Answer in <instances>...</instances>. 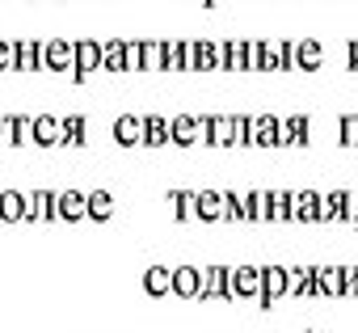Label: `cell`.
<instances>
[{
  "mask_svg": "<svg viewBox=\"0 0 358 333\" xmlns=\"http://www.w3.org/2000/svg\"><path fill=\"white\" fill-rule=\"evenodd\" d=\"M101 68V43L97 38H80V43H72V80L76 85H85V76H93Z\"/></svg>",
  "mask_w": 358,
  "mask_h": 333,
  "instance_id": "cell-1",
  "label": "cell"
},
{
  "mask_svg": "<svg viewBox=\"0 0 358 333\" xmlns=\"http://www.w3.org/2000/svg\"><path fill=\"white\" fill-rule=\"evenodd\" d=\"M203 143H211V148H236V114H211V118H203Z\"/></svg>",
  "mask_w": 358,
  "mask_h": 333,
  "instance_id": "cell-2",
  "label": "cell"
},
{
  "mask_svg": "<svg viewBox=\"0 0 358 333\" xmlns=\"http://www.w3.org/2000/svg\"><path fill=\"white\" fill-rule=\"evenodd\" d=\"M257 274H262V287H257V304L270 312V304L287 295V266H262Z\"/></svg>",
  "mask_w": 358,
  "mask_h": 333,
  "instance_id": "cell-3",
  "label": "cell"
},
{
  "mask_svg": "<svg viewBox=\"0 0 358 333\" xmlns=\"http://www.w3.org/2000/svg\"><path fill=\"white\" fill-rule=\"evenodd\" d=\"M38 64L43 72H72V43L68 38H51L38 47Z\"/></svg>",
  "mask_w": 358,
  "mask_h": 333,
  "instance_id": "cell-4",
  "label": "cell"
},
{
  "mask_svg": "<svg viewBox=\"0 0 358 333\" xmlns=\"http://www.w3.org/2000/svg\"><path fill=\"white\" fill-rule=\"evenodd\" d=\"M199 299H203V304H211V299H224V304H232L228 266H207V270H203V287H199Z\"/></svg>",
  "mask_w": 358,
  "mask_h": 333,
  "instance_id": "cell-5",
  "label": "cell"
},
{
  "mask_svg": "<svg viewBox=\"0 0 358 333\" xmlns=\"http://www.w3.org/2000/svg\"><path fill=\"white\" fill-rule=\"evenodd\" d=\"M228 287H232V304L236 299H257V287H262L257 266H228Z\"/></svg>",
  "mask_w": 358,
  "mask_h": 333,
  "instance_id": "cell-6",
  "label": "cell"
},
{
  "mask_svg": "<svg viewBox=\"0 0 358 333\" xmlns=\"http://www.w3.org/2000/svg\"><path fill=\"white\" fill-rule=\"evenodd\" d=\"M199 139H203V118L199 114H177V118H169V143L190 148Z\"/></svg>",
  "mask_w": 358,
  "mask_h": 333,
  "instance_id": "cell-7",
  "label": "cell"
},
{
  "mask_svg": "<svg viewBox=\"0 0 358 333\" xmlns=\"http://www.w3.org/2000/svg\"><path fill=\"white\" fill-rule=\"evenodd\" d=\"M30 143H38V148H59V143H64V127H59V118H55V114H38V118H30Z\"/></svg>",
  "mask_w": 358,
  "mask_h": 333,
  "instance_id": "cell-8",
  "label": "cell"
},
{
  "mask_svg": "<svg viewBox=\"0 0 358 333\" xmlns=\"http://www.w3.org/2000/svg\"><path fill=\"white\" fill-rule=\"evenodd\" d=\"M278 127H282V118H274V114L249 118V148H278Z\"/></svg>",
  "mask_w": 358,
  "mask_h": 333,
  "instance_id": "cell-9",
  "label": "cell"
},
{
  "mask_svg": "<svg viewBox=\"0 0 358 333\" xmlns=\"http://www.w3.org/2000/svg\"><path fill=\"white\" fill-rule=\"evenodd\" d=\"M0 143H9V148L30 143V114H5L0 118Z\"/></svg>",
  "mask_w": 358,
  "mask_h": 333,
  "instance_id": "cell-10",
  "label": "cell"
},
{
  "mask_svg": "<svg viewBox=\"0 0 358 333\" xmlns=\"http://www.w3.org/2000/svg\"><path fill=\"white\" fill-rule=\"evenodd\" d=\"M316 207H320V194H316V190L287 194V211H291V220H299V224H316Z\"/></svg>",
  "mask_w": 358,
  "mask_h": 333,
  "instance_id": "cell-11",
  "label": "cell"
},
{
  "mask_svg": "<svg viewBox=\"0 0 358 333\" xmlns=\"http://www.w3.org/2000/svg\"><path fill=\"white\" fill-rule=\"evenodd\" d=\"M38 38H17L13 43V72H43V64H38Z\"/></svg>",
  "mask_w": 358,
  "mask_h": 333,
  "instance_id": "cell-12",
  "label": "cell"
},
{
  "mask_svg": "<svg viewBox=\"0 0 358 333\" xmlns=\"http://www.w3.org/2000/svg\"><path fill=\"white\" fill-rule=\"evenodd\" d=\"M220 68V43H190V72H215Z\"/></svg>",
  "mask_w": 358,
  "mask_h": 333,
  "instance_id": "cell-13",
  "label": "cell"
},
{
  "mask_svg": "<svg viewBox=\"0 0 358 333\" xmlns=\"http://www.w3.org/2000/svg\"><path fill=\"white\" fill-rule=\"evenodd\" d=\"M199 287H203V270H194V266H177L173 270V295L199 299Z\"/></svg>",
  "mask_w": 358,
  "mask_h": 333,
  "instance_id": "cell-14",
  "label": "cell"
},
{
  "mask_svg": "<svg viewBox=\"0 0 358 333\" xmlns=\"http://www.w3.org/2000/svg\"><path fill=\"white\" fill-rule=\"evenodd\" d=\"M26 207H30V194H22V190H0V220H5V224H22L26 220Z\"/></svg>",
  "mask_w": 358,
  "mask_h": 333,
  "instance_id": "cell-15",
  "label": "cell"
},
{
  "mask_svg": "<svg viewBox=\"0 0 358 333\" xmlns=\"http://www.w3.org/2000/svg\"><path fill=\"white\" fill-rule=\"evenodd\" d=\"M114 139H118L122 148L143 143V118H139V114H118V118H114Z\"/></svg>",
  "mask_w": 358,
  "mask_h": 333,
  "instance_id": "cell-16",
  "label": "cell"
},
{
  "mask_svg": "<svg viewBox=\"0 0 358 333\" xmlns=\"http://www.w3.org/2000/svg\"><path fill=\"white\" fill-rule=\"evenodd\" d=\"M316 220H350V190H333V194H320Z\"/></svg>",
  "mask_w": 358,
  "mask_h": 333,
  "instance_id": "cell-17",
  "label": "cell"
},
{
  "mask_svg": "<svg viewBox=\"0 0 358 333\" xmlns=\"http://www.w3.org/2000/svg\"><path fill=\"white\" fill-rule=\"evenodd\" d=\"M55 220H64V224L85 220V194H80V190H64V194H55Z\"/></svg>",
  "mask_w": 358,
  "mask_h": 333,
  "instance_id": "cell-18",
  "label": "cell"
},
{
  "mask_svg": "<svg viewBox=\"0 0 358 333\" xmlns=\"http://www.w3.org/2000/svg\"><path fill=\"white\" fill-rule=\"evenodd\" d=\"M287 295H316V266H291L287 270Z\"/></svg>",
  "mask_w": 358,
  "mask_h": 333,
  "instance_id": "cell-19",
  "label": "cell"
},
{
  "mask_svg": "<svg viewBox=\"0 0 358 333\" xmlns=\"http://www.w3.org/2000/svg\"><path fill=\"white\" fill-rule=\"evenodd\" d=\"M316 295H345V266H316Z\"/></svg>",
  "mask_w": 358,
  "mask_h": 333,
  "instance_id": "cell-20",
  "label": "cell"
},
{
  "mask_svg": "<svg viewBox=\"0 0 358 333\" xmlns=\"http://www.w3.org/2000/svg\"><path fill=\"white\" fill-rule=\"evenodd\" d=\"M143 291H148L152 299L173 295V270H169V266H148V270H143Z\"/></svg>",
  "mask_w": 358,
  "mask_h": 333,
  "instance_id": "cell-21",
  "label": "cell"
},
{
  "mask_svg": "<svg viewBox=\"0 0 358 333\" xmlns=\"http://www.w3.org/2000/svg\"><path fill=\"white\" fill-rule=\"evenodd\" d=\"M26 220H30V224L55 220V194H51V190H34V194H30V207H26Z\"/></svg>",
  "mask_w": 358,
  "mask_h": 333,
  "instance_id": "cell-22",
  "label": "cell"
},
{
  "mask_svg": "<svg viewBox=\"0 0 358 333\" xmlns=\"http://www.w3.org/2000/svg\"><path fill=\"white\" fill-rule=\"evenodd\" d=\"M139 72H164V43L160 38L139 43Z\"/></svg>",
  "mask_w": 358,
  "mask_h": 333,
  "instance_id": "cell-23",
  "label": "cell"
},
{
  "mask_svg": "<svg viewBox=\"0 0 358 333\" xmlns=\"http://www.w3.org/2000/svg\"><path fill=\"white\" fill-rule=\"evenodd\" d=\"M324 64V51H320V43L316 38H299L295 43V68H303V72H316Z\"/></svg>",
  "mask_w": 358,
  "mask_h": 333,
  "instance_id": "cell-24",
  "label": "cell"
},
{
  "mask_svg": "<svg viewBox=\"0 0 358 333\" xmlns=\"http://www.w3.org/2000/svg\"><path fill=\"white\" fill-rule=\"evenodd\" d=\"M194 211H199V220H207V224L224 220V199H220V190H199V194H194Z\"/></svg>",
  "mask_w": 358,
  "mask_h": 333,
  "instance_id": "cell-25",
  "label": "cell"
},
{
  "mask_svg": "<svg viewBox=\"0 0 358 333\" xmlns=\"http://www.w3.org/2000/svg\"><path fill=\"white\" fill-rule=\"evenodd\" d=\"M143 143L148 148H164L169 143V118L164 114H143Z\"/></svg>",
  "mask_w": 358,
  "mask_h": 333,
  "instance_id": "cell-26",
  "label": "cell"
},
{
  "mask_svg": "<svg viewBox=\"0 0 358 333\" xmlns=\"http://www.w3.org/2000/svg\"><path fill=\"white\" fill-rule=\"evenodd\" d=\"M85 215H89V220H97V224H106V220L114 215V194H106V190L85 194Z\"/></svg>",
  "mask_w": 358,
  "mask_h": 333,
  "instance_id": "cell-27",
  "label": "cell"
},
{
  "mask_svg": "<svg viewBox=\"0 0 358 333\" xmlns=\"http://www.w3.org/2000/svg\"><path fill=\"white\" fill-rule=\"evenodd\" d=\"M164 72H190V43H164Z\"/></svg>",
  "mask_w": 358,
  "mask_h": 333,
  "instance_id": "cell-28",
  "label": "cell"
},
{
  "mask_svg": "<svg viewBox=\"0 0 358 333\" xmlns=\"http://www.w3.org/2000/svg\"><path fill=\"white\" fill-rule=\"evenodd\" d=\"M220 68H224V72H245V43H241V38L220 43Z\"/></svg>",
  "mask_w": 358,
  "mask_h": 333,
  "instance_id": "cell-29",
  "label": "cell"
},
{
  "mask_svg": "<svg viewBox=\"0 0 358 333\" xmlns=\"http://www.w3.org/2000/svg\"><path fill=\"white\" fill-rule=\"evenodd\" d=\"M169 207H173V215L177 220H199V211H194V190H169Z\"/></svg>",
  "mask_w": 358,
  "mask_h": 333,
  "instance_id": "cell-30",
  "label": "cell"
},
{
  "mask_svg": "<svg viewBox=\"0 0 358 333\" xmlns=\"http://www.w3.org/2000/svg\"><path fill=\"white\" fill-rule=\"evenodd\" d=\"M59 127H64V143L59 148H80L85 143V114H68V118H59Z\"/></svg>",
  "mask_w": 358,
  "mask_h": 333,
  "instance_id": "cell-31",
  "label": "cell"
},
{
  "mask_svg": "<svg viewBox=\"0 0 358 333\" xmlns=\"http://www.w3.org/2000/svg\"><path fill=\"white\" fill-rule=\"evenodd\" d=\"M122 43H127V38L101 43V68H106V72H122Z\"/></svg>",
  "mask_w": 358,
  "mask_h": 333,
  "instance_id": "cell-32",
  "label": "cell"
},
{
  "mask_svg": "<svg viewBox=\"0 0 358 333\" xmlns=\"http://www.w3.org/2000/svg\"><path fill=\"white\" fill-rule=\"evenodd\" d=\"M270 215V190H253L245 199V220H266Z\"/></svg>",
  "mask_w": 358,
  "mask_h": 333,
  "instance_id": "cell-33",
  "label": "cell"
},
{
  "mask_svg": "<svg viewBox=\"0 0 358 333\" xmlns=\"http://www.w3.org/2000/svg\"><path fill=\"white\" fill-rule=\"evenodd\" d=\"M262 72H282V43H262Z\"/></svg>",
  "mask_w": 358,
  "mask_h": 333,
  "instance_id": "cell-34",
  "label": "cell"
},
{
  "mask_svg": "<svg viewBox=\"0 0 358 333\" xmlns=\"http://www.w3.org/2000/svg\"><path fill=\"white\" fill-rule=\"evenodd\" d=\"M220 199H224V220H245V199L241 194H232V190H220Z\"/></svg>",
  "mask_w": 358,
  "mask_h": 333,
  "instance_id": "cell-35",
  "label": "cell"
},
{
  "mask_svg": "<svg viewBox=\"0 0 358 333\" xmlns=\"http://www.w3.org/2000/svg\"><path fill=\"white\" fill-rule=\"evenodd\" d=\"M337 139H341L345 148H358V114H345V118L337 122Z\"/></svg>",
  "mask_w": 358,
  "mask_h": 333,
  "instance_id": "cell-36",
  "label": "cell"
},
{
  "mask_svg": "<svg viewBox=\"0 0 358 333\" xmlns=\"http://www.w3.org/2000/svg\"><path fill=\"white\" fill-rule=\"evenodd\" d=\"M266 220H274V224L291 220V211H287V190H270V215H266Z\"/></svg>",
  "mask_w": 358,
  "mask_h": 333,
  "instance_id": "cell-37",
  "label": "cell"
},
{
  "mask_svg": "<svg viewBox=\"0 0 358 333\" xmlns=\"http://www.w3.org/2000/svg\"><path fill=\"white\" fill-rule=\"evenodd\" d=\"M122 72H139V38L122 43Z\"/></svg>",
  "mask_w": 358,
  "mask_h": 333,
  "instance_id": "cell-38",
  "label": "cell"
},
{
  "mask_svg": "<svg viewBox=\"0 0 358 333\" xmlns=\"http://www.w3.org/2000/svg\"><path fill=\"white\" fill-rule=\"evenodd\" d=\"M245 68H249V72H262V43H257V38L245 43Z\"/></svg>",
  "mask_w": 358,
  "mask_h": 333,
  "instance_id": "cell-39",
  "label": "cell"
},
{
  "mask_svg": "<svg viewBox=\"0 0 358 333\" xmlns=\"http://www.w3.org/2000/svg\"><path fill=\"white\" fill-rule=\"evenodd\" d=\"M0 72H13V43L0 38Z\"/></svg>",
  "mask_w": 358,
  "mask_h": 333,
  "instance_id": "cell-40",
  "label": "cell"
},
{
  "mask_svg": "<svg viewBox=\"0 0 358 333\" xmlns=\"http://www.w3.org/2000/svg\"><path fill=\"white\" fill-rule=\"evenodd\" d=\"M350 72H358V38L350 43Z\"/></svg>",
  "mask_w": 358,
  "mask_h": 333,
  "instance_id": "cell-41",
  "label": "cell"
},
{
  "mask_svg": "<svg viewBox=\"0 0 358 333\" xmlns=\"http://www.w3.org/2000/svg\"><path fill=\"white\" fill-rule=\"evenodd\" d=\"M203 5H207V9H215V5H220V0H203Z\"/></svg>",
  "mask_w": 358,
  "mask_h": 333,
  "instance_id": "cell-42",
  "label": "cell"
},
{
  "mask_svg": "<svg viewBox=\"0 0 358 333\" xmlns=\"http://www.w3.org/2000/svg\"><path fill=\"white\" fill-rule=\"evenodd\" d=\"M354 283H358V266H354Z\"/></svg>",
  "mask_w": 358,
  "mask_h": 333,
  "instance_id": "cell-43",
  "label": "cell"
}]
</instances>
